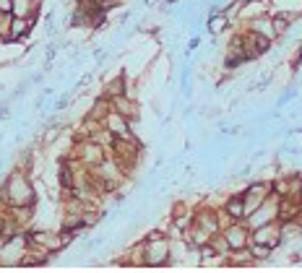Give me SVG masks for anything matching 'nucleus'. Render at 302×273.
I'll use <instances>...</instances> for the list:
<instances>
[{"instance_id":"9d476101","label":"nucleus","mask_w":302,"mask_h":273,"mask_svg":"<svg viewBox=\"0 0 302 273\" xmlns=\"http://www.w3.org/2000/svg\"><path fill=\"white\" fill-rule=\"evenodd\" d=\"M198 226H201V229H206L208 234H217L219 221H217V216H211V214H201L198 216Z\"/></svg>"},{"instance_id":"9b49d317","label":"nucleus","mask_w":302,"mask_h":273,"mask_svg":"<svg viewBox=\"0 0 302 273\" xmlns=\"http://www.w3.org/2000/svg\"><path fill=\"white\" fill-rule=\"evenodd\" d=\"M227 214H229L232 219H243V216H245L243 198H229V203H227Z\"/></svg>"},{"instance_id":"423d86ee","label":"nucleus","mask_w":302,"mask_h":273,"mask_svg":"<svg viewBox=\"0 0 302 273\" xmlns=\"http://www.w3.org/2000/svg\"><path fill=\"white\" fill-rule=\"evenodd\" d=\"M224 242H227V247H232V250H240V247L248 245V232L243 229V226H229L227 234H224Z\"/></svg>"},{"instance_id":"1a4fd4ad","label":"nucleus","mask_w":302,"mask_h":273,"mask_svg":"<svg viewBox=\"0 0 302 273\" xmlns=\"http://www.w3.org/2000/svg\"><path fill=\"white\" fill-rule=\"evenodd\" d=\"M11 13L18 18H29L34 13V0H11Z\"/></svg>"},{"instance_id":"ddd939ff","label":"nucleus","mask_w":302,"mask_h":273,"mask_svg":"<svg viewBox=\"0 0 302 273\" xmlns=\"http://www.w3.org/2000/svg\"><path fill=\"white\" fill-rule=\"evenodd\" d=\"M0 13H11V0H0Z\"/></svg>"},{"instance_id":"f257e3e1","label":"nucleus","mask_w":302,"mask_h":273,"mask_svg":"<svg viewBox=\"0 0 302 273\" xmlns=\"http://www.w3.org/2000/svg\"><path fill=\"white\" fill-rule=\"evenodd\" d=\"M6 198H8V203L11 206H16V208H26V206H32V200H34V190H32V185H29V179L24 177V174H11V179L6 182Z\"/></svg>"},{"instance_id":"f03ea898","label":"nucleus","mask_w":302,"mask_h":273,"mask_svg":"<svg viewBox=\"0 0 302 273\" xmlns=\"http://www.w3.org/2000/svg\"><path fill=\"white\" fill-rule=\"evenodd\" d=\"M167 255H169L167 239L159 232H154L148 237V245H146V263L148 265H162V263H167Z\"/></svg>"},{"instance_id":"f8f14e48","label":"nucleus","mask_w":302,"mask_h":273,"mask_svg":"<svg viewBox=\"0 0 302 273\" xmlns=\"http://www.w3.org/2000/svg\"><path fill=\"white\" fill-rule=\"evenodd\" d=\"M211 29H214V32L224 29V18H214V21H211Z\"/></svg>"},{"instance_id":"39448f33","label":"nucleus","mask_w":302,"mask_h":273,"mask_svg":"<svg viewBox=\"0 0 302 273\" xmlns=\"http://www.w3.org/2000/svg\"><path fill=\"white\" fill-rule=\"evenodd\" d=\"M248 216H250V226L255 229V226H263V224L274 221V216H276V206H271V203L266 206V200H263L261 206H258L255 211H250Z\"/></svg>"},{"instance_id":"0eeeda50","label":"nucleus","mask_w":302,"mask_h":273,"mask_svg":"<svg viewBox=\"0 0 302 273\" xmlns=\"http://www.w3.org/2000/svg\"><path fill=\"white\" fill-rule=\"evenodd\" d=\"M81 159H83L86 164H99L102 159H104V151H102V146L97 141H89V143L81 146Z\"/></svg>"},{"instance_id":"4468645a","label":"nucleus","mask_w":302,"mask_h":273,"mask_svg":"<svg viewBox=\"0 0 302 273\" xmlns=\"http://www.w3.org/2000/svg\"><path fill=\"white\" fill-rule=\"evenodd\" d=\"M3 232H6V219L0 216V234H3Z\"/></svg>"},{"instance_id":"7ed1b4c3","label":"nucleus","mask_w":302,"mask_h":273,"mask_svg":"<svg viewBox=\"0 0 302 273\" xmlns=\"http://www.w3.org/2000/svg\"><path fill=\"white\" fill-rule=\"evenodd\" d=\"M268 190V185H253L248 193H243V206H245V216L250 214V211H255L258 206H261V203L266 200V193Z\"/></svg>"},{"instance_id":"6e6552de","label":"nucleus","mask_w":302,"mask_h":273,"mask_svg":"<svg viewBox=\"0 0 302 273\" xmlns=\"http://www.w3.org/2000/svg\"><path fill=\"white\" fill-rule=\"evenodd\" d=\"M29 26H32V18H18V16H13L11 29H8V39H21V37L29 32Z\"/></svg>"},{"instance_id":"20e7f679","label":"nucleus","mask_w":302,"mask_h":273,"mask_svg":"<svg viewBox=\"0 0 302 273\" xmlns=\"http://www.w3.org/2000/svg\"><path fill=\"white\" fill-rule=\"evenodd\" d=\"M253 242L255 245H266V247H271L274 250V245L279 242V229L268 221V224H263V226H255V234H253Z\"/></svg>"}]
</instances>
